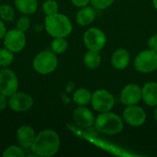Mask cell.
<instances>
[{
  "instance_id": "6da1fadb",
  "label": "cell",
  "mask_w": 157,
  "mask_h": 157,
  "mask_svg": "<svg viewBox=\"0 0 157 157\" xmlns=\"http://www.w3.org/2000/svg\"><path fill=\"white\" fill-rule=\"evenodd\" d=\"M60 137L53 130H43L36 135L30 148L35 156L51 157L57 154L60 148Z\"/></svg>"
},
{
  "instance_id": "7a4b0ae2",
  "label": "cell",
  "mask_w": 157,
  "mask_h": 157,
  "mask_svg": "<svg viewBox=\"0 0 157 157\" xmlns=\"http://www.w3.org/2000/svg\"><path fill=\"white\" fill-rule=\"evenodd\" d=\"M44 27L47 33L52 38H66L73 30V25L69 17L59 12L46 16Z\"/></svg>"
},
{
  "instance_id": "3957f363",
  "label": "cell",
  "mask_w": 157,
  "mask_h": 157,
  "mask_svg": "<svg viewBox=\"0 0 157 157\" xmlns=\"http://www.w3.org/2000/svg\"><path fill=\"white\" fill-rule=\"evenodd\" d=\"M94 125L98 132L109 135L119 134L124 127L121 118L110 111L100 113L96 118Z\"/></svg>"
},
{
  "instance_id": "277c9868",
  "label": "cell",
  "mask_w": 157,
  "mask_h": 157,
  "mask_svg": "<svg viewBox=\"0 0 157 157\" xmlns=\"http://www.w3.org/2000/svg\"><path fill=\"white\" fill-rule=\"evenodd\" d=\"M58 66V58L51 50L42 51L36 54L32 61V67L38 74L49 75L55 71Z\"/></svg>"
},
{
  "instance_id": "5b68a950",
  "label": "cell",
  "mask_w": 157,
  "mask_h": 157,
  "mask_svg": "<svg viewBox=\"0 0 157 157\" xmlns=\"http://www.w3.org/2000/svg\"><path fill=\"white\" fill-rule=\"evenodd\" d=\"M135 69L143 74H149L157 69V53L148 49L141 52L134 60Z\"/></svg>"
},
{
  "instance_id": "8992f818",
  "label": "cell",
  "mask_w": 157,
  "mask_h": 157,
  "mask_svg": "<svg viewBox=\"0 0 157 157\" xmlns=\"http://www.w3.org/2000/svg\"><path fill=\"white\" fill-rule=\"evenodd\" d=\"M115 104L114 97L106 89H98L92 94V108L100 113L110 111Z\"/></svg>"
},
{
  "instance_id": "52a82bcc",
  "label": "cell",
  "mask_w": 157,
  "mask_h": 157,
  "mask_svg": "<svg viewBox=\"0 0 157 157\" xmlns=\"http://www.w3.org/2000/svg\"><path fill=\"white\" fill-rule=\"evenodd\" d=\"M3 40L5 48L14 53L20 52L25 48L27 42L25 32L17 28L7 30Z\"/></svg>"
},
{
  "instance_id": "ba28073f",
  "label": "cell",
  "mask_w": 157,
  "mask_h": 157,
  "mask_svg": "<svg viewBox=\"0 0 157 157\" xmlns=\"http://www.w3.org/2000/svg\"><path fill=\"white\" fill-rule=\"evenodd\" d=\"M18 89V78L14 71L4 67L0 70V93L9 98Z\"/></svg>"
},
{
  "instance_id": "9c48e42d",
  "label": "cell",
  "mask_w": 157,
  "mask_h": 157,
  "mask_svg": "<svg viewBox=\"0 0 157 157\" xmlns=\"http://www.w3.org/2000/svg\"><path fill=\"white\" fill-rule=\"evenodd\" d=\"M84 43L88 50L101 51L107 41L105 33L98 28H90L84 34Z\"/></svg>"
},
{
  "instance_id": "30bf717a",
  "label": "cell",
  "mask_w": 157,
  "mask_h": 157,
  "mask_svg": "<svg viewBox=\"0 0 157 157\" xmlns=\"http://www.w3.org/2000/svg\"><path fill=\"white\" fill-rule=\"evenodd\" d=\"M33 106V98L24 92H16L8 98V107L16 112H25Z\"/></svg>"
},
{
  "instance_id": "8fae6325",
  "label": "cell",
  "mask_w": 157,
  "mask_h": 157,
  "mask_svg": "<svg viewBox=\"0 0 157 157\" xmlns=\"http://www.w3.org/2000/svg\"><path fill=\"white\" fill-rule=\"evenodd\" d=\"M124 121L131 126H142L146 121V113L144 109L139 106H127L123 111Z\"/></svg>"
},
{
  "instance_id": "7c38bea8",
  "label": "cell",
  "mask_w": 157,
  "mask_h": 157,
  "mask_svg": "<svg viewBox=\"0 0 157 157\" xmlns=\"http://www.w3.org/2000/svg\"><path fill=\"white\" fill-rule=\"evenodd\" d=\"M120 98L125 106L137 105L142 99V88L136 84H129L123 87Z\"/></svg>"
},
{
  "instance_id": "4fadbf2b",
  "label": "cell",
  "mask_w": 157,
  "mask_h": 157,
  "mask_svg": "<svg viewBox=\"0 0 157 157\" xmlns=\"http://www.w3.org/2000/svg\"><path fill=\"white\" fill-rule=\"evenodd\" d=\"M73 119L75 124L81 128H90L95 124V116L93 112L84 106H79L74 110Z\"/></svg>"
},
{
  "instance_id": "5bb4252c",
  "label": "cell",
  "mask_w": 157,
  "mask_h": 157,
  "mask_svg": "<svg viewBox=\"0 0 157 157\" xmlns=\"http://www.w3.org/2000/svg\"><path fill=\"white\" fill-rule=\"evenodd\" d=\"M36 138L34 130L29 125H22L17 131V140L23 149H30Z\"/></svg>"
},
{
  "instance_id": "9a60e30c",
  "label": "cell",
  "mask_w": 157,
  "mask_h": 157,
  "mask_svg": "<svg viewBox=\"0 0 157 157\" xmlns=\"http://www.w3.org/2000/svg\"><path fill=\"white\" fill-rule=\"evenodd\" d=\"M142 98L144 103L151 107L157 106V83L148 82L142 88Z\"/></svg>"
},
{
  "instance_id": "2e32d148",
  "label": "cell",
  "mask_w": 157,
  "mask_h": 157,
  "mask_svg": "<svg viewBox=\"0 0 157 157\" xmlns=\"http://www.w3.org/2000/svg\"><path fill=\"white\" fill-rule=\"evenodd\" d=\"M130 63V53L125 49L116 50L111 56V64L117 70H124Z\"/></svg>"
},
{
  "instance_id": "e0dca14e",
  "label": "cell",
  "mask_w": 157,
  "mask_h": 157,
  "mask_svg": "<svg viewBox=\"0 0 157 157\" xmlns=\"http://www.w3.org/2000/svg\"><path fill=\"white\" fill-rule=\"evenodd\" d=\"M96 17V10L94 6H83L77 13L75 17L76 23L81 27H86L90 25Z\"/></svg>"
},
{
  "instance_id": "ac0fdd59",
  "label": "cell",
  "mask_w": 157,
  "mask_h": 157,
  "mask_svg": "<svg viewBox=\"0 0 157 157\" xmlns=\"http://www.w3.org/2000/svg\"><path fill=\"white\" fill-rule=\"evenodd\" d=\"M16 8L23 15L34 14L38 9L37 0H15Z\"/></svg>"
},
{
  "instance_id": "d6986e66",
  "label": "cell",
  "mask_w": 157,
  "mask_h": 157,
  "mask_svg": "<svg viewBox=\"0 0 157 157\" xmlns=\"http://www.w3.org/2000/svg\"><path fill=\"white\" fill-rule=\"evenodd\" d=\"M92 94L86 88H79L73 95L74 102L78 106H86L91 102Z\"/></svg>"
},
{
  "instance_id": "ffe728a7",
  "label": "cell",
  "mask_w": 157,
  "mask_h": 157,
  "mask_svg": "<svg viewBox=\"0 0 157 157\" xmlns=\"http://www.w3.org/2000/svg\"><path fill=\"white\" fill-rule=\"evenodd\" d=\"M84 64L88 69H96L101 62V57L97 51H91L88 50L84 56Z\"/></svg>"
},
{
  "instance_id": "44dd1931",
  "label": "cell",
  "mask_w": 157,
  "mask_h": 157,
  "mask_svg": "<svg viewBox=\"0 0 157 157\" xmlns=\"http://www.w3.org/2000/svg\"><path fill=\"white\" fill-rule=\"evenodd\" d=\"M68 48V41L65 38H53L51 43V51L55 54L63 53Z\"/></svg>"
},
{
  "instance_id": "7402d4cb",
  "label": "cell",
  "mask_w": 157,
  "mask_h": 157,
  "mask_svg": "<svg viewBox=\"0 0 157 157\" xmlns=\"http://www.w3.org/2000/svg\"><path fill=\"white\" fill-rule=\"evenodd\" d=\"M14 62V52L6 48L0 49V67H7Z\"/></svg>"
},
{
  "instance_id": "603a6c76",
  "label": "cell",
  "mask_w": 157,
  "mask_h": 157,
  "mask_svg": "<svg viewBox=\"0 0 157 157\" xmlns=\"http://www.w3.org/2000/svg\"><path fill=\"white\" fill-rule=\"evenodd\" d=\"M15 12L10 5L3 4L0 6V18L4 21L9 22L14 19Z\"/></svg>"
},
{
  "instance_id": "cb8c5ba5",
  "label": "cell",
  "mask_w": 157,
  "mask_h": 157,
  "mask_svg": "<svg viewBox=\"0 0 157 157\" xmlns=\"http://www.w3.org/2000/svg\"><path fill=\"white\" fill-rule=\"evenodd\" d=\"M4 157H24L25 153L23 148L19 145H10L6 147L3 152Z\"/></svg>"
},
{
  "instance_id": "d4e9b609",
  "label": "cell",
  "mask_w": 157,
  "mask_h": 157,
  "mask_svg": "<svg viewBox=\"0 0 157 157\" xmlns=\"http://www.w3.org/2000/svg\"><path fill=\"white\" fill-rule=\"evenodd\" d=\"M59 6L55 0H46L42 5V11L46 16L58 13Z\"/></svg>"
},
{
  "instance_id": "484cf974",
  "label": "cell",
  "mask_w": 157,
  "mask_h": 157,
  "mask_svg": "<svg viewBox=\"0 0 157 157\" xmlns=\"http://www.w3.org/2000/svg\"><path fill=\"white\" fill-rule=\"evenodd\" d=\"M16 28L24 32L29 30V29L30 28V19L29 18L28 15H23L17 20Z\"/></svg>"
},
{
  "instance_id": "4316f807",
  "label": "cell",
  "mask_w": 157,
  "mask_h": 157,
  "mask_svg": "<svg viewBox=\"0 0 157 157\" xmlns=\"http://www.w3.org/2000/svg\"><path fill=\"white\" fill-rule=\"evenodd\" d=\"M115 0H90V3L92 6H94L96 9H106L109 6H110Z\"/></svg>"
},
{
  "instance_id": "83f0119b",
  "label": "cell",
  "mask_w": 157,
  "mask_h": 157,
  "mask_svg": "<svg viewBox=\"0 0 157 157\" xmlns=\"http://www.w3.org/2000/svg\"><path fill=\"white\" fill-rule=\"evenodd\" d=\"M148 47L150 50L157 53V34L152 36L148 40Z\"/></svg>"
},
{
  "instance_id": "f1b7e54d",
  "label": "cell",
  "mask_w": 157,
  "mask_h": 157,
  "mask_svg": "<svg viewBox=\"0 0 157 157\" xmlns=\"http://www.w3.org/2000/svg\"><path fill=\"white\" fill-rule=\"evenodd\" d=\"M6 106H8V100L7 97L0 93V111H3Z\"/></svg>"
},
{
  "instance_id": "f546056e",
  "label": "cell",
  "mask_w": 157,
  "mask_h": 157,
  "mask_svg": "<svg viewBox=\"0 0 157 157\" xmlns=\"http://www.w3.org/2000/svg\"><path fill=\"white\" fill-rule=\"evenodd\" d=\"M71 2L78 7H83L87 6L90 3V0H71Z\"/></svg>"
},
{
  "instance_id": "4dcf8cb0",
  "label": "cell",
  "mask_w": 157,
  "mask_h": 157,
  "mask_svg": "<svg viewBox=\"0 0 157 157\" xmlns=\"http://www.w3.org/2000/svg\"><path fill=\"white\" fill-rule=\"evenodd\" d=\"M6 31H7V30H6V25H5V23H4V20H2V19L0 18V40H2V39L5 37Z\"/></svg>"
},
{
  "instance_id": "1f68e13d",
  "label": "cell",
  "mask_w": 157,
  "mask_h": 157,
  "mask_svg": "<svg viewBox=\"0 0 157 157\" xmlns=\"http://www.w3.org/2000/svg\"><path fill=\"white\" fill-rule=\"evenodd\" d=\"M154 116H155V120L157 121V106L156 108H155V113H154Z\"/></svg>"
},
{
  "instance_id": "d6a6232c",
  "label": "cell",
  "mask_w": 157,
  "mask_h": 157,
  "mask_svg": "<svg viewBox=\"0 0 157 157\" xmlns=\"http://www.w3.org/2000/svg\"><path fill=\"white\" fill-rule=\"evenodd\" d=\"M153 4H154L155 8L157 10V0H153Z\"/></svg>"
},
{
  "instance_id": "836d02e7",
  "label": "cell",
  "mask_w": 157,
  "mask_h": 157,
  "mask_svg": "<svg viewBox=\"0 0 157 157\" xmlns=\"http://www.w3.org/2000/svg\"><path fill=\"white\" fill-rule=\"evenodd\" d=\"M0 1H1V0H0Z\"/></svg>"
}]
</instances>
